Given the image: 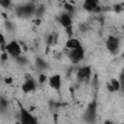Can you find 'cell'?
<instances>
[{"label":"cell","mask_w":124,"mask_h":124,"mask_svg":"<svg viewBox=\"0 0 124 124\" xmlns=\"http://www.w3.org/2000/svg\"><path fill=\"white\" fill-rule=\"evenodd\" d=\"M96 114H97V104L95 101L91 102L86 110H85V113H84V119L88 122V123H91L93 124L96 120Z\"/></svg>","instance_id":"obj_1"},{"label":"cell","mask_w":124,"mask_h":124,"mask_svg":"<svg viewBox=\"0 0 124 124\" xmlns=\"http://www.w3.org/2000/svg\"><path fill=\"white\" fill-rule=\"evenodd\" d=\"M20 123L19 124H37L36 118L23 107L20 106V116H19Z\"/></svg>","instance_id":"obj_2"},{"label":"cell","mask_w":124,"mask_h":124,"mask_svg":"<svg viewBox=\"0 0 124 124\" xmlns=\"http://www.w3.org/2000/svg\"><path fill=\"white\" fill-rule=\"evenodd\" d=\"M6 50L7 52L12 55L13 57H17L20 55L21 53V47H20V45L16 42V41H12L10 42L7 46H6Z\"/></svg>","instance_id":"obj_3"},{"label":"cell","mask_w":124,"mask_h":124,"mask_svg":"<svg viewBox=\"0 0 124 124\" xmlns=\"http://www.w3.org/2000/svg\"><path fill=\"white\" fill-rule=\"evenodd\" d=\"M106 46L109 52L115 53L119 48V39L114 36H108L106 42Z\"/></svg>","instance_id":"obj_4"},{"label":"cell","mask_w":124,"mask_h":124,"mask_svg":"<svg viewBox=\"0 0 124 124\" xmlns=\"http://www.w3.org/2000/svg\"><path fill=\"white\" fill-rule=\"evenodd\" d=\"M35 7L32 4H27L16 9V14L18 16H29L33 13H35Z\"/></svg>","instance_id":"obj_5"},{"label":"cell","mask_w":124,"mask_h":124,"mask_svg":"<svg viewBox=\"0 0 124 124\" xmlns=\"http://www.w3.org/2000/svg\"><path fill=\"white\" fill-rule=\"evenodd\" d=\"M91 75V67L90 66H84L78 70L77 77L78 80H87L89 79Z\"/></svg>","instance_id":"obj_6"},{"label":"cell","mask_w":124,"mask_h":124,"mask_svg":"<svg viewBox=\"0 0 124 124\" xmlns=\"http://www.w3.org/2000/svg\"><path fill=\"white\" fill-rule=\"evenodd\" d=\"M83 56H84V50H83L82 46L72 49L71 52H70V59L74 63H77V62L80 61L83 58Z\"/></svg>","instance_id":"obj_7"},{"label":"cell","mask_w":124,"mask_h":124,"mask_svg":"<svg viewBox=\"0 0 124 124\" xmlns=\"http://www.w3.org/2000/svg\"><path fill=\"white\" fill-rule=\"evenodd\" d=\"M48 84L54 90H59L61 87V77L60 75H53L48 79Z\"/></svg>","instance_id":"obj_8"},{"label":"cell","mask_w":124,"mask_h":124,"mask_svg":"<svg viewBox=\"0 0 124 124\" xmlns=\"http://www.w3.org/2000/svg\"><path fill=\"white\" fill-rule=\"evenodd\" d=\"M83 8L90 12H100L101 8L98 6V3L93 0H87L83 3Z\"/></svg>","instance_id":"obj_9"},{"label":"cell","mask_w":124,"mask_h":124,"mask_svg":"<svg viewBox=\"0 0 124 124\" xmlns=\"http://www.w3.org/2000/svg\"><path fill=\"white\" fill-rule=\"evenodd\" d=\"M21 88H22V91L25 92V93L34 91L35 88H36V83H35V81H34L33 79H27V80H25V82L22 84Z\"/></svg>","instance_id":"obj_10"},{"label":"cell","mask_w":124,"mask_h":124,"mask_svg":"<svg viewBox=\"0 0 124 124\" xmlns=\"http://www.w3.org/2000/svg\"><path fill=\"white\" fill-rule=\"evenodd\" d=\"M58 20H59V22H60L65 28H68V27H70V26L72 25V18H71V16H70L69 15H67V14H62V15H60V16L58 17Z\"/></svg>","instance_id":"obj_11"},{"label":"cell","mask_w":124,"mask_h":124,"mask_svg":"<svg viewBox=\"0 0 124 124\" xmlns=\"http://www.w3.org/2000/svg\"><path fill=\"white\" fill-rule=\"evenodd\" d=\"M66 47L69 48V49H75V48H78V47H80L81 46V44L80 42L78 40V39H74V38H71L69 39L67 42H66Z\"/></svg>","instance_id":"obj_12"},{"label":"cell","mask_w":124,"mask_h":124,"mask_svg":"<svg viewBox=\"0 0 124 124\" xmlns=\"http://www.w3.org/2000/svg\"><path fill=\"white\" fill-rule=\"evenodd\" d=\"M36 65H37V67H38L39 69H41V70L46 69V68L48 67L47 63H46L45 60H43L42 58H37V60H36Z\"/></svg>","instance_id":"obj_13"},{"label":"cell","mask_w":124,"mask_h":124,"mask_svg":"<svg viewBox=\"0 0 124 124\" xmlns=\"http://www.w3.org/2000/svg\"><path fill=\"white\" fill-rule=\"evenodd\" d=\"M109 84L111 85V87H112L113 91H118V90L120 89V86H121V83H120V82H119V80H118V79H116V78H112V79L110 80Z\"/></svg>","instance_id":"obj_14"},{"label":"cell","mask_w":124,"mask_h":124,"mask_svg":"<svg viewBox=\"0 0 124 124\" xmlns=\"http://www.w3.org/2000/svg\"><path fill=\"white\" fill-rule=\"evenodd\" d=\"M44 13H45V7L44 6H40V7H38V8L35 9V15L38 17L39 16H42Z\"/></svg>","instance_id":"obj_15"},{"label":"cell","mask_w":124,"mask_h":124,"mask_svg":"<svg viewBox=\"0 0 124 124\" xmlns=\"http://www.w3.org/2000/svg\"><path fill=\"white\" fill-rule=\"evenodd\" d=\"M56 38H57L56 34H51V35L49 36V38H48V43H49L50 45H54V44L56 43Z\"/></svg>","instance_id":"obj_16"},{"label":"cell","mask_w":124,"mask_h":124,"mask_svg":"<svg viewBox=\"0 0 124 124\" xmlns=\"http://www.w3.org/2000/svg\"><path fill=\"white\" fill-rule=\"evenodd\" d=\"M16 61L19 63V64H21V65H24V64H26L27 63V59L25 58V57H22V56H17V57H16Z\"/></svg>","instance_id":"obj_17"},{"label":"cell","mask_w":124,"mask_h":124,"mask_svg":"<svg viewBox=\"0 0 124 124\" xmlns=\"http://www.w3.org/2000/svg\"><path fill=\"white\" fill-rule=\"evenodd\" d=\"M0 5L3 8H9L11 5V1L10 0H0Z\"/></svg>","instance_id":"obj_18"},{"label":"cell","mask_w":124,"mask_h":124,"mask_svg":"<svg viewBox=\"0 0 124 124\" xmlns=\"http://www.w3.org/2000/svg\"><path fill=\"white\" fill-rule=\"evenodd\" d=\"M6 107H7V103H6V101L0 99V112H3V111L6 109Z\"/></svg>","instance_id":"obj_19"},{"label":"cell","mask_w":124,"mask_h":124,"mask_svg":"<svg viewBox=\"0 0 124 124\" xmlns=\"http://www.w3.org/2000/svg\"><path fill=\"white\" fill-rule=\"evenodd\" d=\"M64 7H65V9H66L67 11H70V12H72V11L74 10V7H73L70 3H68V2L64 4Z\"/></svg>","instance_id":"obj_20"},{"label":"cell","mask_w":124,"mask_h":124,"mask_svg":"<svg viewBox=\"0 0 124 124\" xmlns=\"http://www.w3.org/2000/svg\"><path fill=\"white\" fill-rule=\"evenodd\" d=\"M46 80V77L45 75L41 74V75L39 76V82H40V83H44Z\"/></svg>","instance_id":"obj_21"},{"label":"cell","mask_w":124,"mask_h":124,"mask_svg":"<svg viewBox=\"0 0 124 124\" xmlns=\"http://www.w3.org/2000/svg\"><path fill=\"white\" fill-rule=\"evenodd\" d=\"M5 25H6V28H7L8 30H12V29H13V26H12V23H11V22L7 21V22L5 23Z\"/></svg>","instance_id":"obj_22"},{"label":"cell","mask_w":124,"mask_h":124,"mask_svg":"<svg viewBox=\"0 0 124 124\" xmlns=\"http://www.w3.org/2000/svg\"><path fill=\"white\" fill-rule=\"evenodd\" d=\"M8 59V53H2V55H1V60L2 61H5V60H7Z\"/></svg>","instance_id":"obj_23"},{"label":"cell","mask_w":124,"mask_h":124,"mask_svg":"<svg viewBox=\"0 0 124 124\" xmlns=\"http://www.w3.org/2000/svg\"><path fill=\"white\" fill-rule=\"evenodd\" d=\"M12 81H13L12 78H8L5 79V82H6V83H12Z\"/></svg>","instance_id":"obj_24"},{"label":"cell","mask_w":124,"mask_h":124,"mask_svg":"<svg viewBox=\"0 0 124 124\" xmlns=\"http://www.w3.org/2000/svg\"><path fill=\"white\" fill-rule=\"evenodd\" d=\"M4 41H5V40H4V36L0 33V44H3V43H4Z\"/></svg>","instance_id":"obj_25"},{"label":"cell","mask_w":124,"mask_h":124,"mask_svg":"<svg viewBox=\"0 0 124 124\" xmlns=\"http://www.w3.org/2000/svg\"><path fill=\"white\" fill-rule=\"evenodd\" d=\"M114 8H115V9H114V10H115V12H119V11L121 10V8H120V6H119V5H117V6H115Z\"/></svg>","instance_id":"obj_26"},{"label":"cell","mask_w":124,"mask_h":124,"mask_svg":"<svg viewBox=\"0 0 124 124\" xmlns=\"http://www.w3.org/2000/svg\"><path fill=\"white\" fill-rule=\"evenodd\" d=\"M105 124H113L111 121H108V120H107L106 122H105Z\"/></svg>","instance_id":"obj_27"}]
</instances>
